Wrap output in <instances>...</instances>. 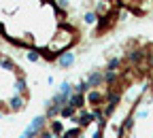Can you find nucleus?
I'll return each instance as SVG.
<instances>
[{
	"instance_id": "1",
	"label": "nucleus",
	"mask_w": 153,
	"mask_h": 138,
	"mask_svg": "<svg viewBox=\"0 0 153 138\" xmlns=\"http://www.w3.org/2000/svg\"><path fill=\"white\" fill-rule=\"evenodd\" d=\"M57 64H60L62 68H70V66L74 64V53H70V51L62 53L60 57H57Z\"/></svg>"
},
{
	"instance_id": "2",
	"label": "nucleus",
	"mask_w": 153,
	"mask_h": 138,
	"mask_svg": "<svg viewBox=\"0 0 153 138\" xmlns=\"http://www.w3.org/2000/svg\"><path fill=\"white\" fill-rule=\"evenodd\" d=\"M96 22H98V13H96V11H87L83 15V24L85 26H94Z\"/></svg>"
}]
</instances>
